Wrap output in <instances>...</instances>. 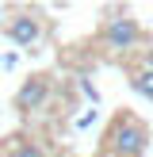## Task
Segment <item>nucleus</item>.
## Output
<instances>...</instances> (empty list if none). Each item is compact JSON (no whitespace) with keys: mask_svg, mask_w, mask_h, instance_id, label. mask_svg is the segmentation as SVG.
<instances>
[{"mask_svg":"<svg viewBox=\"0 0 153 157\" xmlns=\"http://www.w3.org/2000/svg\"><path fill=\"white\" fill-rule=\"evenodd\" d=\"M130 88H134L138 96H145V100H153V73H149V69H138V73L130 77Z\"/></svg>","mask_w":153,"mask_h":157,"instance_id":"5","label":"nucleus"},{"mask_svg":"<svg viewBox=\"0 0 153 157\" xmlns=\"http://www.w3.org/2000/svg\"><path fill=\"white\" fill-rule=\"evenodd\" d=\"M4 35L12 38V42H19V46H31V42H38V35H42V23L35 19V15H12V19H4Z\"/></svg>","mask_w":153,"mask_h":157,"instance_id":"4","label":"nucleus"},{"mask_svg":"<svg viewBox=\"0 0 153 157\" xmlns=\"http://www.w3.org/2000/svg\"><path fill=\"white\" fill-rule=\"evenodd\" d=\"M12 157H46V153L38 150L35 142H15V150H12Z\"/></svg>","mask_w":153,"mask_h":157,"instance_id":"6","label":"nucleus"},{"mask_svg":"<svg viewBox=\"0 0 153 157\" xmlns=\"http://www.w3.org/2000/svg\"><path fill=\"white\" fill-rule=\"evenodd\" d=\"M145 146H149V130H145L142 119L134 115H119L107 130V150L111 157H142Z\"/></svg>","mask_w":153,"mask_h":157,"instance_id":"1","label":"nucleus"},{"mask_svg":"<svg viewBox=\"0 0 153 157\" xmlns=\"http://www.w3.org/2000/svg\"><path fill=\"white\" fill-rule=\"evenodd\" d=\"M50 100V77H31V81H23L19 84V92H15V111H38V107Z\"/></svg>","mask_w":153,"mask_h":157,"instance_id":"3","label":"nucleus"},{"mask_svg":"<svg viewBox=\"0 0 153 157\" xmlns=\"http://www.w3.org/2000/svg\"><path fill=\"white\" fill-rule=\"evenodd\" d=\"M142 69H149V73H153V46H145V50H142Z\"/></svg>","mask_w":153,"mask_h":157,"instance_id":"7","label":"nucleus"},{"mask_svg":"<svg viewBox=\"0 0 153 157\" xmlns=\"http://www.w3.org/2000/svg\"><path fill=\"white\" fill-rule=\"evenodd\" d=\"M103 46L111 54H130L138 42H142V27H138V19H130V15H111V19L103 23Z\"/></svg>","mask_w":153,"mask_h":157,"instance_id":"2","label":"nucleus"}]
</instances>
